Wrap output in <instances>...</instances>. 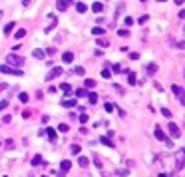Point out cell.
Listing matches in <instances>:
<instances>
[{"mask_svg":"<svg viewBox=\"0 0 185 177\" xmlns=\"http://www.w3.org/2000/svg\"><path fill=\"white\" fill-rule=\"evenodd\" d=\"M6 64H10V66H14V68H18V70H20V68H22V64H24V58L12 52V54H8V56H6Z\"/></svg>","mask_w":185,"mask_h":177,"instance_id":"6da1fadb","label":"cell"},{"mask_svg":"<svg viewBox=\"0 0 185 177\" xmlns=\"http://www.w3.org/2000/svg\"><path fill=\"white\" fill-rule=\"evenodd\" d=\"M171 92L175 94V98L179 100V104H185V90L181 88V86H177V84H173L171 86Z\"/></svg>","mask_w":185,"mask_h":177,"instance_id":"7a4b0ae2","label":"cell"},{"mask_svg":"<svg viewBox=\"0 0 185 177\" xmlns=\"http://www.w3.org/2000/svg\"><path fill=\"white\" fill-rule=\"evenodd\" d=\"M0 72H2V74H14V76H22V70L10 68L8 64H2V66H0Z\"/></svg>","mask_w":185,"mask_h":177,"instance_id":"3957f363","label":"cell"},{"mask_svg":"<svg viewBox=\"0 0 185 177\" xmlns=\"http://www.w3.org/2000/svg\"><path fill=\"white\" fill-rule=\"evenodd\" d=\"M153 133H155V137L159 139V141H165V143H167V145H169V147L173 145V141H171L169 137H165V133H163V130H161V127H157V130H155Z\"/></svg>","mask_w":185,"mask_h":177,"instance_id":"277c9868","label":"cell"},{"mask_svg":"<svg viewBox=\"0 0 185 177\" xmlns=\"http://www.w3.org/2000/svg\"><path fill=\"white\" fill-rule=\"evenodd\" d=\"M183 165H185V149H179L177 151V165H175V169H183Z\"/></svg>","mask_w":185,"mask_h":177,"instance_id":"5b68a950","label":"cell"},{"mask_svg":"<svg viewBox=\"0 0 185 177\" xmlns=\"http://www.w3.org/2000/svg\"><path fill=\"white\" fill-rule=\"evenodd\" d=\"M62 72L64 70L60 68V66H56V68H52L50 72H48V76H46V80H54V78H58V76H62Z\"/></svg>","mask_w":185,"mask_h":177,"instance_id":"8992f818","label":"cell"},{"mask_svg":"<svg viewBox=\"0 0 185 177\" xmlns=\"http://www.w3.org/2000/svg\"><path fill=\"white\" fill-rule=\"evenodd\" d=\"M169 131H171V135H173V137H179V135H181V130H179L175 123H169Z\"/></svg>","mask_w":185,"mask_h":177,"instance_id":"52a82bcc","label":"cell"},{"mask_svg":"<svg viewBox=\"0 0 185 177\" xmlns=\"http://www.w3.org/2000/svg\"><path fill=\"white\" fill-rule=\"evenodd\" d=\"M70 167H72V163H70L68 159H64V161L60 163V169H62V173H66V171H70Z\"/></svg>","mask_w":185,"mask_h":177,"instance_id":"ba28073f","label":"cell"},{"mask_svg":"<svg viewBox=\"0 0 185 177\" xmlns=\"http://www.w3.org/2000/svg\"><path fill=\"white\" fill-rule=\"evenodd\" d=\"M56 8L60 10V12H64V10L68 8V2H66V0H58V2H56Z\"/></svg>","mask_w":185,"mask_h":177,"instance_id":"9c48e42d","label":"cell"},{"mask_svg":"<svg viewBox=\"0 0 185 177\" xmlns=\"http://www.w3.org/2000/svg\"><path fill=\"white\" fill-rule=\"evenodd\" d=\"M84 96H90V92L86 88H78V90H76V98H84Z\"/></svg>","mask_w":185,"mask_h":177,"instance_id":"30bf717a","label":"cell"},{"mask_svg":"<svg viewBox=\"0 0 185 177\" xmlns=\"http://www.w3.org/2000/svg\"><path fill=\"white\" fill-rule=\"evenodd\" d=\"M64 64H70V62H74V54L72 52H64Z\"/></svg>","mask_w":185,"mask_h":177,"instance_id":"8fae6325","label":"cell"},{"mask_svg":"<svg viewBox=\"0 0 185 177\" xmlns=\"http://www.w3.org/2000/svg\"><path fill=\"white\" fill-rule=\"evenodd\" d=\"M100 141H102V143H104V145H106V147H113V141H112V139H110V137H108V135H104V137H100Z\"/></svg>","mask_w":185,"mask_h":177,"instance_id":"7c38bea8","label":"cell"},{"mask_svg":"<svg viewBox=\"0 0 185 177\" xmlns=\"http://www.w3.org/2000/svg\"><path fill=\"white\" fill-rule=\"evenodd\" d=\"M84 88H86V90H94V88H96V82H94V80H90V78H88V80L84 82Z\"/></svg>","mask_w":185,"mask_h":177,"instance_id":"4fadbf2b","label":"cell"},{"mask_svg":"<svg viewBox=\"0 0 185 177\" xmlns=\"http://www.w3.org/2000/svg\"><path fill=\"white\" fill-rule=\"evenodd\" d=\"M92 10H94V12H102V10H104V4H102V2H94V4H92Z\"/></svg>","mask_w":185,"mask_h":177,"instance_id":"5bb4252c","label":"cell"},{"mask_svg":"<svg viewBox=\"0 0 185 177\" xmlns=\"http://www.w3.org/2000/svg\"><path fill=\"white\" fill-rule=\"evenodd\" d=\"M104 28H100V26H94V30H92V34H94V36H104Z\"/></svg>","mask_w":185,"mask_h":177,"instance_id":"9a60e30c","label":"cell"},{"mask_svg":"<svg viewBox=\"0 0 185 177\" xmlns=\"http://www.w3.org/2000/svg\"><path fill=\"white\" fill-rule=\"evenodd\" d=\"M32 56L38 58V60H42V58L46 56V52H44V50H34V52H32Z\"/></svg>","mask_w":185,"mask_h":177,"instance_id":"2e32d148","label":"cell"},{"mask_svg":"<svg viewBox=\"0 0 185 177\" xmlns=\"http://www.w3.org/2000/svg\"><path fill=\"white\" fill-rule=\"evenodd\" d=\"M46 135L52 139V141H56V130H52V127H48L46 130Z\"/></svg>","mask_w":185,"mask_h":177,"instance_id":"e0dca14e","label":"cell"},{"mask_svg":"<svg viewBox=\"0 0 185 177\" xmlns=\"http://www.w3.org/2000/svg\"><path fill=\"white\" fill-rule=\"evenodd\" d=\"M76 10H78V12H80V14H84V12H86V10H88V6H86V4H84V2H78V4H76Z\"/></svg>","mask_w":185,"mask_h":177,"instance_id":"ac0fdd59","label":"cell"},{"mask_svg":"<svg viewBox=\"0 0 185 177\" xmlns=\"http://www.w3.org/2000/svg\"><path fill=\"white\" fill-rule=\"evenodd\" d=\"M64 108H76V100H64Z\"/></svg>","mask_w":185,"mask_h":177,"instance_id":"d6986e66","label":"cell"},{"mask_svg":"<svg viewBox=\"0 0 185 177\" xmlns=\"http://www.w3.org/2000/svg\"><path fill=\"white\" fill-rule=\"evenodd\" d=\"M88 157H78V165H80V167H88Z\"/></svg>","mask_w":185,"mask_h":177,"instance_id":"ffe728a7","label":"cell"},{"mask_svg":"<svg viewBox=\"0 0 185 177\" xmlns=\"http://www.w3.org/2000/svg\"><path fill=\"white\" fill-rule=\"evenodd\" d=\"M102 78H106V80H110V78H112L110 68H104V70H102Z\"/></svg>","mask_w":185,"mask_h":177,"instance_id":"44dd1931","label":"cell"},{"mask_svg":"<svg viewBox=\"0 0 185 177\" xmlns=\"http://www.w3.org/2000/svg\"><path fill=\"white\" fill-rule=\"evenodd\" d=\"M12 30H14V22H8L6 26H4V34H10Z\"/></svg>","mask_w":185,"mask_h":177,"instance_id":"7402d4cb","label":"cell"},{"mask_svg":"<svg viewBox=\"0 0 185 177\" xmlns=\"http://www.w3.org/2000/svg\"><path fill=\"white\" fill-rule=\"evenodd\" d=\"M128 82L132 84V86H135V84H138V80H135V74H133V72H129V76H128Z\"/></svg>","mask_w":185,"mask_h":177,"instance_id":"603a6c76","label":"cell"},{"mask_svg":"<svg viewBox=\"0 0 185 177\" xmlns=\"http://www.w3.org/2000/svg\"><path fill=\"white\" fill-rule=\"evenodd\" d=\"M88 100H90V104H96V101H98V94H96V92H90Z\"/></svg>","mask_w":185,"mask_h":177,"instance_id":"cb8c5ba5","label":"cell"},{"mask_svg":"<svg viewBox=\"0 0 185 177\" xmlns=\"http://www.w3.org/2000/svg\"><path fill=\"white\" fill-rule=\"evenodd\" d=\"M42 163V155H34L32 157V165H40Z\"/></svg>","mask_w":185,"mask_h":177,"instance_id":"d4e9b609","label":"cell"},{"mask_svg":"<svg viewBox=\"0 0 185 177\" xmlns=\"http://www.w3.org/2000/svg\"><path fill=\"white\" fill-rule=\"evenodd\" d=\"M96 46H102V48H106V46H110V44H108V40L100 38V40H96Z\"/></svg>","mask_w":185,"mask_h":177,"instance_id":"484cf974","label":"cell"},{"mask_svg":"<svg viewBox=\"0 0 185 177\" xmlns=\"http://www.w3.org/2000/svg\"><path fill=\"white\" fill-rule=\"evenodd\" d=\"M60 90H62L64 94H68V92H72V88H70V84H62L60 86Z\"/></svg>","mask_w":185,"mask_h":177,"instance_id":"4316f807","label":"cell"},{"mask_svg":"<svg viewBox=\"0 0 185 177\" xmlns=\"http://www.w3.org/2000/svg\"><path fill=\"white\" fill-rule=\"evenodd\" d=\"M74 74H78V76H84V74H86V70L82 68V66H78V68H74Z\"/></svg>","mask_w":185,"mask_h":177,"instance_id":"83f0119b","label":"cell"},{"mask_svg":"<svg viewBox=\"0 0 185 177\" xmlns=\"http://www.w3.org/2000/svg\"><path fill=\"white\" fill-rule=\"evenodd\" d=\"M18 100L22 101V104H26V101L30 100V96H28V94H20V96H18Z\"/></svg>","mask_w":185,"mask_h":177,"instance_id":"f1b7e54d","label":"cell"},{"mask_svg":"<svg viewBox=\"0 0 185 177\" xmlns=\"http://www.w3.org/2000/svg\"><path fill=\"white\" fill-rule=\"evenodd\" d=\"M148 72H149V74H155V72H157V64H149V66H148Z\"/></svg>","mask_w":185,"mask_h":177,"instance_id":"f546056e","label":"cell"},{"mask_svg":"<svg viewBox=\"0 0 185 177\" xmlns=\"http://www.w3.org/2000/svg\"><path fill=\"white\" fill-rule=\"evenodd\" d=\"M68 130H70V127L66 125V123H60V125H58V131H62V133H66Z\"/></svg>","mask_w":185,"mask_h":177,"instance_id":"4dcf8cb0","label":"cell"},{"mask_svg":"<svg viewBox=\"0 0 185 177\" xmlns=\"http://www.w3.org/2000/svg\"><path fill=\"white\" fill-rule=\"evenodd\" d=\"M24 36H26V30H18V32H16V40L24 38Z\"/></svg>","mask_w":185,"mask_h":177,"instance_id":"1f68e13d","label":"cell"},{"mask_svg":"<svg viewBox=\"0 0 185 177\" xmlns=\"http://www.w3.org/2000/svg\"><path fill=\"white\" fill-rule=\"evenodd\" d=\"M113 110H116V106H113V104H110V101H108V104H106V111H113Z\"/></svg>","mask_w":185,"mask_h":177,"instance_id":"d6a6232c","label":"cell"},{"mask_svg":"<svg viewBox=\"0 0 185 177\" xmlns=\"http://www.w3.org/2000/svg\"><path fill=\"white\" fill-rule=\"evenodd\" d=\"M88 121V114H80V123H86Z\"/></svg>","mask_w":185,"mask_h":177,"instance_id":"836d02e7","label":"cell"},{"mask_svg":"<svg viewBox=\"0 0 185 177\" xmlns=\"http://www.w3.org/2000/svg\"><path fill=\"white\" fill-rule=\"evenodd\" d=\"M161 114H163V116H165V117H171V111H169V110H167V108H163V110H161Z\"/></svg>","mask_w":185,"mask_h":177,"instance_id":"e575fe53","label":"cell"},{"mask_svg":"<svg viewBox=\"0 0 185 177\" xmlns=\"http://www.w3.org/2000/svg\"><path fill=\"white\" fill-rule=\"evenodd\" d=\"M123 22H126V26H132V24H133V18H129V16H126V20H123Z\"/></svg>","mask_w":185,"mask_h":177,"instance_id":"d590c367","label":"cell"},{"mask_svg":"<svg viewBox=\"0 0 185 177\" xmlns=\"http://www.w3.org/2000/svg\"><path fill=\"white\" fill-rule=\"evenodd\" d=\"M6 108H8V101L2 100V101H0V110H6Z\"/></svg>","mask_w":185,"mask_h":177,"instance_id":"8d00e7d4","label":"cell"},{"mask_svg":"<svg viewBox=\"0 0 185 177\" xmlns=\"http://www.w3.org/2000/svg\"><path fill=\"white\" fill-rule=\"evenodd\" d=\"M72 153L78 155V153H80V145H72Z\"/></svg>","mask_w":185,"mask_h":177,"instance_id":"74e56055","label":"cell"},{"mask_svg":"<svg viewBox=\"0 0 185 177\" xmlns=\"http://www.w3.org/2000/svg\"><path fill=\"white\" fill-rule=\"evenodd\" d=\"M118 34L123 38V36H128V34H129V30H118Z\"/></svg>","mask_w":185,"mask_h":177,"instance_id":"f35d334b","label":"cell"},{"mask_svg":"<svg viewBox=\"0 0 185 177\" xmlns=\"http://www.w3.org/2000/svg\"><path fill=\"white\" fill-rule=\"evenodd\" d=\"M116 173H118V175H128V171H126V169H118Z\"/></svg>","mask_w":185,"mask_h":177,"instance_id":"ab89813d","label":"cell"},{"mask_svg":"<svg viewBox=\"0 0 185 177\" xmlns=\"http://www.w3.org/2000/svg\"><path fill=\"white\" fill-rule=\"evenodd\" d=\"M129 56H132V60H138V58H139V54H138V52H132Z\"/></svg>","mask_w":185,"mask_h":177,"instance_id":"60d3db41","label":"cell"},{"mask_svg":"<svg viewBox=\"0 0 185 177\" xmlns=\"http://www.w3.org/2000/svg\"><path fill=\"white\" fill-rule=\"evenodd\" d=\"M22 117H26V120H28V117H30V111H28V110H24V111H22Z\"/></svg>","mask_w":185,"mask_h":177,"instance_id":"b9f144b4","label":"cell"},{"mask_svg":"<svg viewBox=\"0 0 185 177\" xmlns=\"http://www.w3.org/2000/svg\"><path fill=\"white\" fill-rule=\"evenodd\" d=\"M10 120H12L10 116H4V117H2V121H4V123H10Z\"/></svg>","mask_w":185,"mask_h":177,"instance_id":"7bdbcfd3","label":"cell"},{"mask_svg":"<svg viewBox=\"0 0 185 177\" xmlns=\"http://www.w3.org/2000/svg\"><path fill=\"white\" fill-rule=\"evenodd\" d=\"M177 48H181V50H183V48H185V42H179V44H177Z\"/></svg>","mask_w":185,"mask_h":177,"instance_id":"ee69618b","label":"cell"},{"mask_svg":"<svg viewBox=\"0 0 185 177\" xmlns=\"http://www.w3.org/2000/svg\"><path fill=\"white\" fill-rule=\"evenodd\" d=\"M173 2H175L177 6H181V4H183V0H173Z\"/></svg>","mask_w":185,"mask_h":177,"instance_id":"f6af8a7d","label":"cell"},{"mask_svg":"<svg viewBox=\"0 0 185 177\" xmlns=\"http://www.w3.org/2000/svg\"><path fill=\"white\" fill-rule=\"evenodd\" d=\"M30 2H32V0H24V2H22V4H24V6H28V4H30Z\"/></svg>","mask_w":185,"mask_h":177,"instance_id":"bcb514c9","label":"cell"},{"mask_svg":"<svg viewBox=\"0 0 185 177\" xmlns=\"http://www.w3.org/2000/svg\"><path fill=\"white\" fill-rule=\"evenodd\" d=\"M159 177H167V175H165V173H159Z\"/></svg>","mask_w":185,"mask_h":177,"instance_id":"7dc6e473","label":"cell"},{"mask_svg":"<svg viewBox=\"0 0 185 177\" xmlns=\"http://www.w3.org/2000/svg\"><path fill=\"white\" fill-rule=\"evenodd\" d=\"M157 2H165V0H157Z\"/></svg>","mask_w":185,"mask_h":177,"instance_id":"c3c4849f","label":"cell"},{"mask_svg":"<svg viewBox=\"0 0 185 177\" xmlns=\"http://www.w3.org/2000/svg\"><path fill=\"white\" fill-rule=\"evenodd\" d=\"M141 2H145V0H141Z\"/></svg>","mask_w":185,"mask_h":177,"instance_id":"681fc988","label":"cell"},{"mask_svg":"<svg viewBox=\"0 0 185 177\" xmlns=\"http://www.w3.org/2000/svg\"><path fill=\"white\" fill-rule=\"evenodd\" d=\"M42 177H46V175H42Z\"/></svg>","mask_w":185,"mask_h":177,"instance_id":"f907efd6","label":"cell"},{"mask_svg":"<svg viewBox=\"0 0 185 177\" xmlns=\"http://www.w3.org/2000/svg\"><path fill=\"white\" fill-rule=\"evenodd\" d=\"M4 177H6V175H4Z\"/></svg>","mask_w":185,"mask_h":177,"instance_id":"816d5d0a","label":"cell"}]
</instances>
